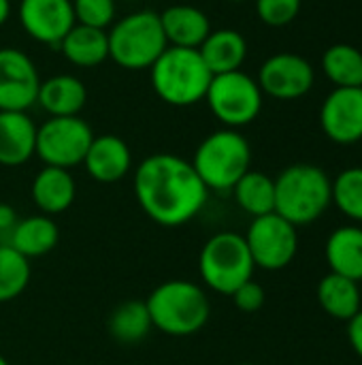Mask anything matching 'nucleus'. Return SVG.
<instances>
[{
	"mask_svg": "<svg viewBox=\"0 0 362 365\" xmlns=\"http://www.w3.org/2000/svg\"><path fill=\"white\" fill-rule=\"evenodd\" d=\"M228 2H245V0H228Z\"/></svg>",
	"mask_w": 362,
	"mask_h": 365,
	"instance_id": "obj_37",
	"label": "nucleus"
},
{
	"mask_svg": "<svg viewBox=\"0 0 362 365\" xmlns=\"http://www.w3.org/2000/svg\"><path fill=\"white\" fill-rule=\"evenodd\" d=\"M94 133L79 115L49 118L36 128V156L47 167L73 169L83 165Z\"/></svg>",
	"mask_w": 362,
	"mask_h": 365,
	"instance_id": "obj_9",
	"label": "nucleus"
},
{
	"mask_svg": "<svg viewBox=\"0 0 362 365\" xmlns=\"http://www.w3.org/2000/svg\"><path fill=\"white\" fill-rule=\"evenodd\" d=\"M19 21L30 38L43 45H60L77 24L70 0H21Z\"/></svg>",
	"mask_w": 362,
	"mask_h": 365,
	"instance_id": "obj_14",
	"label": "nucleus"
},
{
	"mask_svg": "<svg viewBox=\"0 0 362 365\" xmlns=\"http://www.w3.org/2000/svg\"><path fill=\"white\" fill-rule=\"evenodd\" d=\"M36 152V124L28 111H0V165L19 167Z\"/></svg>",
	"mask_w": 362,
	"mask_h": 365,
	"instance_id": "obj_16",
	"label": "nucleus"
},
{
	"mask_svg": "<svg viewBox=\"0 0 362 365\" xmlns=\"http://www.w3.org/2000/svg\"><path fill=\"white\" fill-rule=\"evenodd\" d=\"M58 47L70 64L81 68L98 66L109 58L107 30L90 28L81 24H75Z\"/></svg>",
	"mask_w": 362,
	"mask_h": 365,
	"instance_id": "obj_24",
	"label": "nucleus"
},
{
	"mask_svg": "<svg viewBox=\"0 0 362 365\" xmlns=\"http://www.w3.org/2000/svg\"><path fill=\"white\" fill-rule=\"evenodd\" d=\"M262 90L254 77L243 71L213 75L205 101L213 118L224 128H241L252 124L262 111Z\"/></svg>",
	"mask_w": 362,
	"mask_h": 365,
	"instance_id": "obj_8",
	"label": "nucleus"
},
{
	"mask_svg": "<svg viewBox=\"0 0 362 365\" xmlns=\"http://www.w3.org/2000/svg\"><path fill=\"white\" fill-rule=\"evenodd\" d=\"M243 237L254 265L267 272L288 267L299 252V229L275 212L252 218Z\"/></svg>",
	"mask_w": 362,
	"mask_h": 365,
	"instance_id": "obj_10",
	"label": "nucleus"
},
{
	"mask_svg": "<svg viewBox=\"0 0 362 365\" xmlns=\"http://www.w3.org/2000/svg\"><path fill=\"white\" fill-rule=\"evenodd\" d=\"M134 195L141 210L160 227H181L196 218L209 199L192 163L169 154H151L134 171Z\"/></svg>",
	"mask_w": 362,
	"mask_h": 365,
	"instance_id": "obj_1",
	"label": "nucleus"
},
{
	"mask_svg": "<svg viewBox=\"0 0 362 365\" xmlns=\"http://www.w3.org/2000/svg\"><path fill=\"white\" fill-rule=\"evenodd\" d=\"M109 58L126 71H149L169 47L160 13L143 9L124 15L107 30Z\"/></svg>",
	"mask_w": 362,
	"mask_h": 365,
	"instance_id": "obj_5",
	"label": "nucleus"
},
{
	"mask_svg": "<svg viewBox=\"0 0 362 365\" xmlns=\"http://www.w3.org/2000/svg\"><path fill=\"white\" fill-rule=\"evenodd\" d=\"M239 365H256V364H239Z\"/></svg>",
	"mask_w": 362,
	"mask_h": 365,
	"instance_id": "obj_39",
	"label": "nucleus"
},
{
	"mask_svg": "<svg viewBox=\"0 0 362 365\" xmlns=\"http://www.w3.org/2000/svg\"><path fill=\"white\" fill-rule=\"evenodd\" d=\"M30 261L9 244L0 246V304L17 299L30 282Z\"/></svg>",
	"mask_w": 362,
	"mask_h": 365,
	"instance_id": "obj_28",
	"label": "nucleus"
},
{
	"mask_svg": "<svg viewBox=\"0 0 362 365\" xmlns=\"http://www.w3.org/2000/svg\"><path fill=\"white\" fill-rule=\"evenodd\" d=\"M348 340L352 351L362 359V308L348 321Z\"/></svg>",
	"mask_w": 362,
	"mask_h": 365,
	"instance_id": "obj_33",
	"label": "nucleus"
},
{
	"mask_svg": "<svg viewBox=\"0 0 362 365\" xmlns=\"http://www.w3.org/2000/svg\"><path fill=\"white\" fill-rule=\"evenodd\" d=\"M303 0H256V15L271 28L292 24L301 13Z\"/></svg>",
	"mask_w": 362,
	"mask_h": 365,
	"instance_id": "obj_31",
	"label": "nucleus"
},
{
	"mask_svg": "<svg viewBox=\"0 0 362 365\" xmlns=\"http://www.w3.org/2000/svg\"><path fill=\"white\" fill-rule=\"evenodd\" d=\"M233 195L237 205L252 218L275 212V180L262 171H247L235 186Z\"/></svg>",
	"mask_w": 362,
	"mask_h": 365,
	"instance_id": "obj_25",
	"label": "nucleus"
},
{
	"mask_svg": "<svg viewBox=\"0 0 362 365\" xmlns=\"http://www.w3.org/2000/svg\"><path fill=\"white\" fill-rule=\"evenodd\" d=\"M316 297L320 308L337 321H350L362 308L361 287L358 282L344 278L339 274L329 272L316 289Z\"/></svg>",
	"mask_w": 362,
	"mask_h": 365,
	"instance_id": "obj_23",
	"label": "nucleus"
},
{
	"mask_svg": "<svg viewBox=\"0 0 362 365\" xmlns=\"http://www.w3.org/2000/svg\"><path fill=\"white\" fill-rule=\"evenodd\" d=\"M258 86L262 94L277 101H297L305 96L316 81L312 62L299 53L282 51L267 58L258 71Z\"/></svg>",
	"mask_w": 362,
	"mask_h": 365,
	"instance_id": "obj_11",
	"label": "nucleus"
},
{
	"mask_svg": "<svg viewBox=\"0 0 362 365\" xmlns=\"http://www.w3.org/2000/svg\"><path fill=\"white\" fill-rule=\"evenodd\" d=\"M77 195V184L68 169L43 167L32 182V201L45 216L66 212Z\"/></svg>",
	"mask_w": 362,
	"mask_h": 365,
	"instance_id": "obj_18",
	"label": "nucleus"
},
{
	"mask_svg": "<svg viewBox=\"0 0 362 365\" xmlns=\"http://www.w3.org/2000/svg\"><path fill=\"white\" fill-rule=\"evenodd\" d=\"M331 203L333 180L318 165L297 163L275 178V214L297 229L322 218Z\"/></svg>",
	"mask_w": 362,
	"mask_h": 365,
	"instance_id": "obj_2",
	"label": "nucleus"
},
{
	"mask_svg": "<svg viewBox=\"0 0 362 365\" xmlns=\"http://www.w3.org/2000/svg\"><path fill=\"white\" fill-rule=\"evenodd\" d=\"M160 24L169 47L198 49L211 32V21L194 4H173L160 13Z\"/></svg>",
	"mask_w": 362,
	"mask_h": 365,
	"instance_id": "obj_17",
	"label": "nucleus"
},
{
	"mask_svg": "<svg viewBox=\"0 0 362 365\" xmlns=\"http://www.w3.org/2000/svg\"><path fill=\"white\" fill-rule=\"evenodd\" d=\"M75 21L81 26L107 30L115 19V0H70Z\"/></svg>",
	"mask_w": 362,
	"mask_h": 365,
	"instance_id": "obj_30",
	"label": "nucleus"
},
{
	"mask_svg": "<svg viewBox=\"0 0 362 365\" xmlns=\"http://www.w3.org/2000/svg\"><path fill=\"white\" fill-rule=\"evenodd\" d=\"M326 263L333 274L362 282V227L346 225L335 229L326 240Z\"/></svg>",
	"mask_w": 362,
	"mask_h": 365,
	"instance_id": "obj_20",
	"label": "nucleus"
},
{
	"mask_svg": "<svg viewBox=\"0 0 362 365\" xmlns=\"http://www.w3.org/2000/svg\"><path fill=\"white\" fill-rule=\"evenodd\" d=\"M254 259L245 237L233 231L215 233L198 255L201 280L220 295H233L254 276Z\"/></svg>",
	"mask_w": 362,
	"mask_h": 365,
	"instance_id": "obj_7",
	"label": "nucleus"
},
{
	"mask_svg": "<svg viewBox=\"0 0 362 365\" xmlns=\"http://www.w3.org/2000/svg\"><path fill=\"white\" fill-rule=\"evenodd\" d=\"M124 2H137V0H124Z\"/></svg>",
	"mask_w": 362,
	"mask_h": 365,
	"instance_id": "obj_38",
	"label": "nucleus"
},
{
	"mask_svg": "<svg viewBox=\"0 0 362 365\" xmlns=\"http://www.w3.org/2000/svg\"><path fill=\"white\" fill-rule=\"evenodd\" d=\"M17 225V214H15V210L11 207V205H6V203H0V235L4 237V235H9L11 233V229Z\"/></svg>",
	"mask_w": 362,
	"mask_h": 365,
	"instance_id": "obj_34",
	"label": "nucleus"
},
{
	"mask_svg": "<svg viewBox=\"0 0 362 365\" xmlns=\"http://www.w3.org/2000/svg\"><path fill=\"white\" fill-rule=\"evenodd\" d=\"M230 297H233L235 306H237L241 312L252 314V312H258V310L265 306L267 293H265V289H262L258 282L247 280V282H245V284H241V287H239Z\"/></svg>",
	"mask_w": 362,
	"mask_h": 365,
	"instance_id": "obj_32",
	"label": "nucleus"
},
{
	"mask_svg": "<svg viewBox=\"0 0 362 365\" xmlns=\"http://www.w3.org/2000/svg\"><path fill=\"white\" fill-rule=\"evenodd\" d=\"M320 126L337 145L362 141V88H333L320 107Z\"/></svg>",
	"mask_w": 362,
	"mask_h": 365,
	"instance_id": "obj_13",
	"label": "nucleus"
},
{
	"mask_svg": "<svg viewBox=\"0 0 362 365\" xmlns=\"http://www.w3.org/2000/svg\"><path fill=\"white\" fill-rule=\"evenodd\" d=\"M252 148L250 141L235 128H220L207 135L192 158V167L198 173L207 190L226 192L250 171Z\"/></svg>",
	"mask_w": 362,
	"mask_h": 365,
	"instance_id": "obj_6",
	"label": "nucleus"
},
{
	"mask_svg": "<svg viewBox=\"0 0 362 365\" xmlns=\"http://www.w3.org/2000/svg\"><path fill=\"white\" fill-rule=\"evenodd\" d=\"M58 240H60V231L53 218L38 214L17 220V225L9 233L6 244L30 261L34 257H43L51 252L58 246Z\"/></svg>",
	"mask_w": 362,
	"mask_h": 365,
	"instance_id": "obj_22",
	"label": "nucleus"
},
{
	"mask_svg": "<svg viewBox=\"0 0 362 365\" xmlns=\"http://www.w3.org/2000/svg\"><path fill=\"white\" fill-rule=\"evenodd\" d=\"M149 77L160 101L173 107H190L205 101L213 75L198 49L166 47L149 68Z\"/></svg>",
	"mask_w": 362,
	"mask_h": 365,
	"instance_id": "obj_4",
	"label": "nucleus"
},
{
	"mask_svg": "<svg viewBox=\"0 0 362 365\" xmlns=\"http://www.w3.org/2000/svg\"><path fill=\"white\" fill-rule=\"evenodd\" d=\"M322 71L335 88H362V51L350 43H335L322 56Z\"/></svg>",
	"mask_w": 362,
	"mask_h": 365,
	"instance_id": "obj_26",
	"label": "nucleus"
},
{
	"mask_svg": "<svg viewBox=\"0 0 362 365\" xmlns=\"http://www.w3.org/2000/svg\"><path fill=\"white\" fill-rule=\"evenodd\" d=\"M151 329L154 325L145 302H124L113 310L109 319V331L122 344L141 342L143 338H147Z\"/></svg>",
	"mask_w": 362,
	"mask_h": 365,
	"instance_id": "obj_27",
	"label": "nucleus"
},
{
	"mask_svg": "<svg viewBox=\"0 0 362 365\" xmlns=\"http://www.w3.org/2000/svg\"><path fill=\"white\" fill-rule=\"evenodd\" d=\"M0 246H2V235H0Z\"/></svg>",
	"mask_w": 362,
	"mask_h": 365,
	"instance_id": "obj_40",
	"label": "nucleus"
},
{
	"mask_svg": "<svg viewBox=\"0 0 362 365\" xmlns=\"http://www.w3.org/2000/svg\"><path fill=\"white\" fill-rule=\"evenodd\" d=\"M85 101H87V90L83 81L75 75H53L41 81L38 96H36V103L51 118L79 115V111L85 107Z\"/></svg>",
	"mask_w": 362,
	"mask_h": 365,
	"instance_id": "obj_21",
	"label": "nucleus"
},
{
	"mask_svg": "<svg viewBox=\"0 0 362 365\" xmlns=\"http://www.w3.org/2000/svg\"><path fill=\"white\" fill-rule=\"evenodd\" d=\"M198 53L205 60L211 75L241 71V64L247 58V41L241 32L233 28L211 30L198 47Z\"/></svg>",
	"mask_w": 362,
	"mask_h": 365,
	"instance_id": "obj_19",
	"label": "nucleus"
},
{
	"mask_svg": "<svg viewBox=\"0 0 362 365\" xmlns=\"http://www.w3.org/2000/svg\"><path fill=\"white\" fill-rule=\"evenodd\" d=\"M151 325L173 338L198 334L211 314V304L203 287L190 280H166L145 299Z\"/></svg>",
	"mask_w": 362,
	"mask_h": 365,
	"instance_id": "obj_3",
	"label": "nucleus"
},
{
	"mask_svg": "<svg viewBox=\"0 0 362 365\" xmlns=\"http://www.w3.org/2000/svg\"><path fill=\"white\" fill-rule=\"evenodd\" d=\"M41 77L28 53L0 49V111H28L36 105Z\"/></svg>",
	"mask_w": 362,
	"mask_h": 365,
	"instance_id": "obj_12",
	"label": "nucleus"
},
{
	"mask_svg": "<svg viewBox=\"0 0 362 365\" xmlns=\"http://www.w3.org/2000/svg\"><path fill=\"white\" fill-rule=\"evenodd\" d=\"M83 165L92 180L100 184H115L128 175L132 167V154L128 143L117 135H100L92 139Z\"/></svg>",
	"mask_w": 362,
	"mask_h": 365,
	"instance_id": "obj_15",
	"label": "nucleus"
},
{
	"mask_svg": "<svg viewBox=\"0 0 362 365\" xmlns=\"http://www.w3.org/2000/svg\"><path fill=\"white\" fill-rule=\"evenodd\" d=\"M11 17V0H0V26L6 24Z\"/></svg>",
	"mask_w": 362,
	"mask_h": 365,
	"instance_id": "obj_35",
	"label": "nucleus"
},
{
	"mask_svg": "<svg viewBox=\"0 0 362 365\" xmlns=\"http://www.w3.org/2000/svg\"><path fill=\"white\" fill-rule=\"evenodd\" d=\"M333 203L354 225H362V167H348L333 180Z\"/></svg>",
	"mask_w": 362,
	"mask_h": 365,
	"instance_id": "obj_29",
	"label": "nucleus"
},
{
	"mask_svg": "<svg viewBox=\"0 0 362 365\" xmlns=\"http://www.w3.org/2000/svg\"><path fill=\"white\" fill-rule=\"evenodd\" d=\"M0 365H9V361H6V359H4L2 355H0Z\"/></svg>",
	"mask_w": 362,
	"mask_h": 365,
	"instance_id": "obj_36",
	"label": "nucleus"
}]
</instances>
